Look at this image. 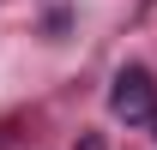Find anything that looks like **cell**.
<instances>
[{"label":"cell","instance_id":"obj_3","mask_svg":"<svg viewBox=\"0 0 157 150\" xmlns=\"http://www.w3.org/2000/svg\"><path fill=\"white\" fill-rule=\"evenodd\" d=\"M145 126H151V138H157V108H151V120H145Z\"/></svg>","mask_w":157,"mask_h":150},{"label":"cell","instance_id":"obj_1","mask_svg":"<svg viewBox=\"0 0 157 150\" xmlns=\"http://www.w3.org/2000/svg\"><path fill=\"white\" fill-rule=\"evenodd\" d=\"M151 108H157V78L145 72V66H121L115 84H109V114L127 120V126H145Z\"/></svg>","mask_w":157,"mask_h":150},{"label":"cell","instance_id":"obj_2","mask_svg":"<svg viewBox=\"0 0 157 150\" xmlns=\"http://www.w3.org/2000/svg\"><path fill=\"white\" fill-rule=\"evenodd\" d=\"M73 150H109V144H103L97 132H85V138H78V144H73Z\"/></svg>","mask_w":157,"mask_h":150}]
</instances>
